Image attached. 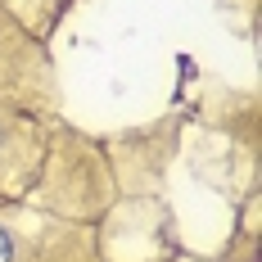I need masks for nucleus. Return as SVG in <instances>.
Here are the masks:
<instances>
[{
	"mask_svg": "<svg viewBox=\"0 0 262 262\" xmlns=\"http://www.w3.org/2000/svg\"><path fill=\"white\" fill-rule=\"evenodd\" d=\"M9 253H14V249H9V235H5V226H0V262H9Z\"/></svg>",
	"mask_w": 262,
	"mask_h": 262,
	"instance_id": "1",
	"label": "nucleus"
}]
</instances>
